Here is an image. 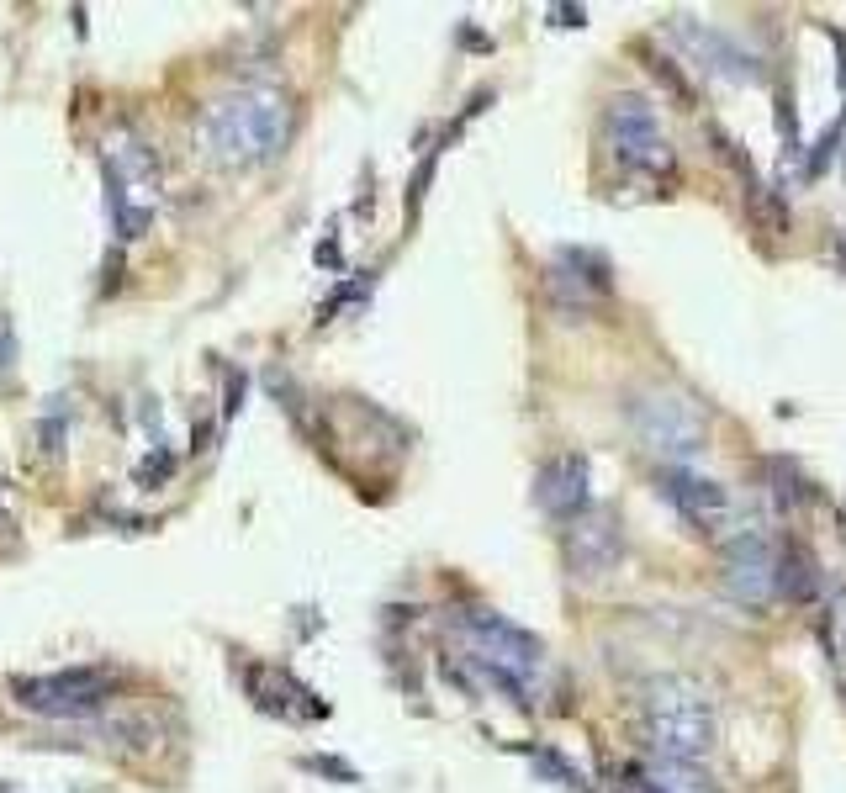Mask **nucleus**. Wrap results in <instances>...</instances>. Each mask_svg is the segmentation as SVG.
<instances>
[{
  "mask_svg": "<svg viewBox=\"0 0 846 793\" xmlns=\"http://www.w3.org/2000/svg\"><path fill=\"white\" fill-rule=\"evenodd\" d=\"M825 651H831L836 682L846 693V587H831V603H825Z\"/></svg>",
  "mask_w": 846,
  "mask_h": 793,
  "instance_id": "dca6fc26",
  "label": "nucleus"
},
{
  "mask_svg": "<svg viewBox=\"0 0 846 793\" xmlns=\"http://www.w3.org/2000/svg\"><path fill=\"white\" fill-rule=\"evenodd\" d=\"M556 16H561V27H582V11H572V6H561Z\"/></svg>",
  "mask_w": 846,
  "mask_h": 793,
  "instance_id": "412c9836",
  "label": "nucleus"
},
{
  "mask_svg": "<svg viewBox=\"0 0 846 793\" xmlns=\"http://www.w3.org/2000/svg\"><path fill=\"white\" fill-rule=\"evenodd\" d=\"M609 286H614L609 281V260L593 254V249H561L556 265H550V291H561L577 312L587 302H603V297H609Z\"/></svg>",
  "mask_w": 846,
  "mask_h": 793,
  "instance_id": "ddd939ff",
  "label": "nucleus"
},
{
  "mask_svg": "<svg viewBox=\"0 0 846 793\" xmlns=\"http://www.w3.org/2000/svg\"><path fill=\"white\" fill-rule=\"evenodd\" d=\"M535 767L545 772V778H556V788H566V793H593L582 783V772L566 762V756H556V751H535Z\"/></svg>",
  "mask_w": 846,
  "mask_h": 793,
  "instance_id": "a211bd4d",
  "label": "nucleus"
},
{
  "mask_svg": "<svg viewBox=\"0 0 846 793\" xmlns=\"http://www.w3.org/2000/svg\"><path fill=\"white\" fill-rule=\"evenodd\" d=\"M778 593L794 598V603H809L825 593V571L815 566L804 545H783V566H778Z\"/></svg>",
  "mask_w": 846,
  "mask_h": 793,
  "instance_id": "2eb2a0df",
  "label": "nucleus"
},
{
  "mask_svg": "<svg viewBox=\"0 0 846 793\" xmlns=\"http://www.w3.org/2000/svg\"><path fill=\"white\" fill-rule=\"evenodd\" d=\"M656 492L667 497V503L683 513V524L693 529V534H720V529H730V519H735V497L714 482V476H698V471H688V466H667L656 476Z\"/></svg>",
  "mask_w": 846,
  "mask_h": 793,
  "instance_id": "1a4fd4ad",
  "label": "nucleus"
},
{
  "mask_svg": "<svg viewBox=\"0 0 846 793\" xmlns=\"http://www.w3.org/2000/svg\"><path fill=\"white\" fill-rule=\"evenodd\" d=\"M767 476H772V497H778L783 508H799L804 497H809V487H804V476L788 466V460L778 455V460H767Z\"/></svg>",
  "mask_w": 846,
  "mask_h": 793,
  "instance_id": "f3484780",
  "label": "nucleus"
},
{
  "mask_svg": "<svg viewBox=\"0 0 846 793\" xmlns=\"http://www.w3.org/2000/svg\"><path fill=\"white\" fill-rule=\"evenodd\" d=\"M630 788H635V793H667V788H661V783L651 778V772H640V767L630 772Z\"/></svg>",
  "mask_w": 846,
  "mask_h": 793,
  "instance_id": "aec40b11",
  "label": "nucleus"
},
{
  "mask_svg": "<svg viewBox=\"0 0 846 793\" xmlns=\"http://www.w3.org/2000/svg\"><path fill=\"white\" fill-rule=\"evenodd\" d=\"M117 688H122V677L106 672V667H64V672H48V677H22L11 693H16V704L32 709V714L90 719V714H101L112 704Z\"/></svg>",
  "mask_w": 846,
  "mask_h": 793,
  "instance_id": "423d86ee",
  "label": "nucleus"
},
{
  "mask_svg": "<svg viewBox=\"0 0 846 793\" xmlns=\"http://www.w3.org/2000/svg\"><path fill=\"white\" fill-rule=\"evenodd\" d=\"M249 693H254V704H260L265 714H281V719H318L323 714V704H312V688H302L297 677H286V672H275V667H254L249 672Z\"/></svg>",
  "mask_w": 846,
  "mask_h": 793,
  "instance_id": "4468645a",
  "label": "nucleus"
},
{
  "mask_svg": "<svg viewBox=\"0 0 846 793\" xmlns=\"http://www.w3.org/2000/svg\"><path fill=\"white\" fill-rule=\"evenodd\" d=\"M603 127H609V149L619 159V170H635V175H651L661 170L672 154H667V138H661V122H656V106L635 90L609 101L603 112Z\"/></svg>",
  "mask_w": 846,
  "mask_h": 793,
  "instance_id": "6e6552de",
  "label": "nucleus"
},
{
  "mask_svg": "<svg viewBox=\"0 0 846 793\" xmlns=\"http://www.w3.org/2000/svg\"><path fill=\"white\" fill-rule=\"evenodd\" d=\"M16 371V323L11 312H0V381Z\"/></svg>",
  "mask_w": 846,
  "mask_h": 793,
  "instance_id": "6ab92c4d",
  "label": "nucleus"
},
{
  "mask_svg": "<svg viewBox=\"0 0 846 793\" xmlns=\"http://www.w3.org/2000/svg\"><path fill=\"white\" fill-rule=\"evenodd\" d=\"M778 566H783V545L762 529H735L725 550H720V577L725 593L746 608H767L778 593Z\"/></svg>",
  "mask_w": 846,
  "mask_h": 793,
  "instance_id": "0eeeda50",
  "label": "nucleus"
},
{
  "mask_svg": "<svg viewBox=\"0 0 846 793\" xmlns=\"http://www.w3.org/2000/svg\"><path fill=\"white\" fill-rule=\"evenodd\" d=\"M535 503L550 513V519H572L577 524L582 513L593 508V466H587V455H577V450L550 455L535 471Z\"/></svg>",
  "mask_w": 846,
  "mask_h": 793,
  "instance_id": "9d476101",
  "label": "nucleus"
},
{
  "mask_svg": "<svg viewBox=\"0 0 846 793\" xmlns=\"http://www.w3.org/2000/svg\"><path fill=\"white\" fill-rule=\"evenodd\" d=\"M201 154L223 170H249V164H270L291 143V101L281 90H233L217 106H207L196 122Z\"/></svg>",
  "mask_w": 846,
  "mask_h": 793,
  "instance_id": "f257e3e1",
  "label": "nucleus"
},
{
  "mask_svg": "<svg viewBox=\"0 0 846 793\" xmlns=\"http://www.w3.org/2000/svg\"><path fill=\"white\" fill-rule=\"evenodd\" d=\"M624 418H630L635 439L667 466H688V460L709 445V418L688 392L672 386H635L624 397Z\"/></svg>",
  "mask_w": 846,
  "mask_h": 793,
  "instance_id": "7ed1b4c3",
  "label": "nucleus"
},
{
  "mask_svg": "<svg viewBox=\"0 0 846 793\" xmlns=\"http://www.w3.org/2000/svg\"><path fill=\"white\" fill-rule=\"evenodd\" d=\"M714 698L698 677L667 672L646 682V741L661 762L698 767L714 751Z\"/></svg>",
  "mask_w": 846,
  "mask_h": 793,
  "instance_id": "f03ea898",
  "label": "nucleus"
},
{
  "mask_svg": "<svg viewBox=\"0 0 846 793\" xmlns=\"http://www.w3.org/2000/svg\"><path fill=\"white\" fill-rule=\"evenodd\" d=\"M101 170H106V207H112V223L117 238H143L154 223V207H159V164L154 154L133 138H117L112 149L101 154Z\"/></svg>",
  "mask_w": 846,
  "mask_h": 793,
  "instance_id": "20e7f679",
  "label": "nucleus"
},
{
  "mask_svg": "<svg viewBox=\"0 0 846 793\" xmlns=\"http://www.w3.org/2000/svg\"><path fill=\"white\" fill-rule=\"evenodd\" d=\"M455 630L476 651L482 672L513 682V688H529V677H540L545 667V645L529 630H519V624H508L503 614H492V608H461Z\"/></svg>",
  "mask_w": 846,
  "mask_h": 793,
  "instance_id": "39448f33",
  "label": "nucleus"
},
{
  "mask_svg": "<svg viewBox=\"0 0 846 793\" xmlns=\"http://www.w3.org/2000/svg\"><path fill=\"white\" fill-rule=\"evenodd\" d=\"M624 556V534L609 513H593V519H582L566 529V561H572L577 577H603V571H614Z\"/></svg>",
  "mask_w": 846,
  "mask_h": 793,
  "instance_id": "f8f14e48",
  "label": "nucleus"
},
{
  "mask_svg": "<svg viewBox=\"0 0 846 793\" xmlns=\"http://www.w3.org/2000/svg\"><path fill=\"white\" fill-rule=\"evenodd\" d=\"M667 32H672V38L683 43L704 69H714V75H725V80H762V64L751 59V53L735 43L730 32H720V27H698L693 16H672Z\"/></svg>",
  "mask_w": 846,
  "mask_h": 793,
  "instance_id": "9b49d317",
  "label": "nucleus"
}]
</instances>
